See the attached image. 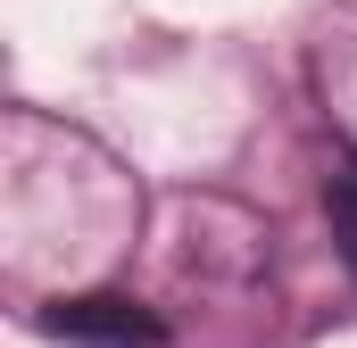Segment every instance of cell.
I'll return each mask as SVG.
<instances>
[{
  "label": "cell",
  "instance_id": "obj_1",
  "mask_svg": "<svg viewBox=\"0 0 357 348\" xmlns=\"http://www.w3.org/2000/svg\"><path fill=\"white\" fill-rule=\"evenodd\" d=\"M42 332L75 348H167V324L142 307V299H116V290H84V299H50L42 307Z\"/></svg>",
  "mask_w": 357,
  "mask_h": 348
},
{
  "label": "cell",
  "instance_id": "obj_2",
  "mask_svg": "<svg viewBox=\"0 0 357 348\" xmlns=\"http://www.w3.org/2000/svg\"><path fill=\"white\" fill-rule=\"evenodd\" d=\"M333 241H341V265L357 274V166L333 174Z\"/></svg>",
  "mask_w": 357,
  "mask_h": 348
}]
</instances>
